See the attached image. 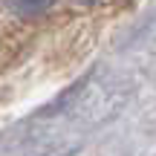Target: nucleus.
<instances>
[{
    "instance_id": "obj_1",
    "label": "nucleus",
    "mask_w": 156,
    "mask_h": 156,
    "mask_svg": "<svg viewBox=\"0 0 156 156\" xmlns=\"http://www.w3.org/2000/svg\"><path fill=\"white\" fill-rule=\"evenodd\" d=\"M3 6L17 17H38L55 6V0H3Z\"/></svg>"
},
{
    "instance_id": "obj_2",
    "label": "nucleus",
    "mask_w": 156,
    "mask_h": 156,
    "mask_svg": "<svg viewBox=\"0 0 156 156\" xmlns=\"http://www.w3.org/2000/svg\"><path fill=\"white\" fill-rule=\"evenodd\" d=\"M75 3H81V6H90V3H95V0H75Z\"/></svg>"
}]
</instances>
